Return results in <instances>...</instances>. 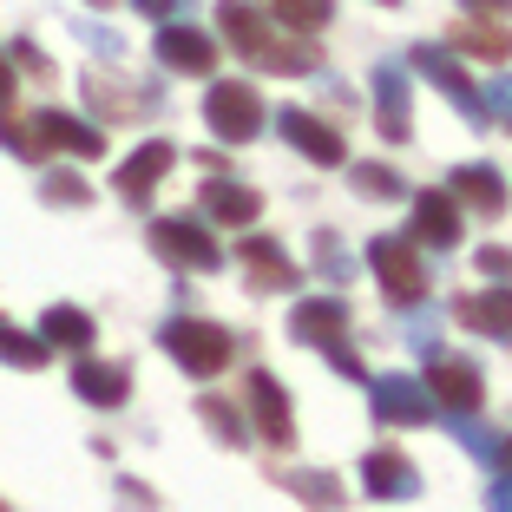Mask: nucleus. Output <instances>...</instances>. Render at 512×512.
Segmentation results:
<instances>
[{
    "mask_svg": "<svg viewBox=\"0 0 512 512\" xmlns=\"http://www.w3.org/2000/svg\"><path fill=\"white\" fill-rule=\"evenodd\" d=\"M197 421L211 427V440H224V447H243L250 440V427H243V414L224 401V394H197Z\"/></svg>",
    "mask_w": 512,
    "mask_h": 512,
    "instance_id": "26",
    "label": "nucleus"
},
{
    "mask_svg": "<svg viewBox=\"0 0 512 512\" xmlns=\"http://www.w3.org/2000/svg\"><path fill=\"white\" fill-rule=\"evenodd\" d=\"M204 217H211V224H256V217H263V191H256V184H243V178H211L204 184Z\"/></svg>",
    "mask_w": 512,
    "mask_h": 512,
    "instance_id": "16",
    "label": "nucleus"
},
{
    "mask_svg": "<svg viewBox=\"0 0 512 512\" xmlns=\"http://www.w3.org/2000/svg\"><path fill=\"white\" fill-rule=\"evenodd\" d=\"M79 40H92V46H99V53H106L112 66L125 60V40H119V33H106V27H92V20H79Z\"/></svg>",
    "mask_w": 512,
    "mask_h": 512,
    "instance_id": "35",
    "label": "nucleus"
},
{
    "mask_svg": "<svg viewBox=\"0 0 512 512\" xmlns=\"http://www.w3.org/2000/svg\"><path fill=\"white\" fill-rule=\"evenodd\" d=\"M506 178H499L493 165H460L453 171V204H467V211H480V217H499L506 211Z\"/></svg>",
    "mask_w": 512,
    "mask_h": 512,
    "instance_id": "21",
    "label": "nucleus"
},
{
    "mask_svg": "<svg viewBox=\"0 0 512 512\" xmlns=\"http://www.w3.org/2000/svg\"><path fill=\"white\" fill-rule=\"evenodd\" d=\"M92 335H99V329H92V316H86V309H73V302H53V309L40 316V342L46 348H73V355H86Z\"/></svg>",
    "mask_w": 512,
    "mask_h": 512,
    "instance_id": "23",
    "label": "nucleus"
},
{
    "mask_svg": "<svg viewBox=\"0 0 512 512\" xmlns=\"http://www.w3.org/2000/svg\"><path fill=\"white\" fill-rule=\"evenodd\" d=\"M289 335H296V342H309V348L348 335V302L342 296H309V302H296V309H289Z\"/></svg>",
    "mask_w": 512,
    "mask_h": 512,
    "instance_id": "18",
    "label": "nucleus"
},
{
    "mask_svg": "<svg viewBox=\"0 0 512 512\" xmlns=\"http://www.w3.org/2000/svg\"><path fill=\"white\" fill-rule=\"evenodd\" d=\"M158 342H165V355L184 368L191 381H211L230 368V355H237V342H230L224 322H204V316H171L165 329H158Z\"/></svg>",
    "mask_w": 512,
    "mask_h": 512,
    "instance_id": "1",
    "label": "nucleus"
},
{
    "mask_svg": "<svg viewBox=\"0 0 512 512\" xmlns=\"http://www.w3.org/2000/svg\"><path fill=\"white\" fill-rule=\"evenodd\" d=\"M407 66H421V79H434L453 106L467 112V125H493V119H486L480 86L467 79V66H460V53H453V46H414V60H407Z\"/></svg>",
    "mask_w": 512,
    "mask_h": 512,
    "instance_id": "5",
    "label": "nucleus"
},
{
    "mask_svg": "<svg viewBox=\"0 0 512 512\" xmlns=\"http://www.w3.org/2000/svg\"><path fill=\"white\" fill-rule=\"evenodd\" d=\"M27 132H33V145H40V158L46 151H73V158H106V132L99 125H86V119H73V112H33L27 119Z\"/></svg>",
    "mask_w": 512,
    "mask_h": 512,
    "instance_id": "11",
    "label": "nucleus"
},
{
    "mask_svg": "<svg viewBox=\"0 0 512 512\" xmlns=\"http://www.w3.org/2000/svg\"><path fill=\"white\" fill-rule=\"evenodd\" d=\"M276 132L289 138V145L309 158V165H348V138L335 132L329 119H316V112H302V106H283L276 112Z\"/></svg>",
    "mask_w": 512,
    "mask_h": 512,
    "instance_id": "10",
    "label": "nucleus"
},
{
    "mask_svg": "<svg viewBox=\"0 0 512 512\" xmlns=\"http://www.w3.org/2000/svg\"><path fill=\"white\" fill-rule=\"evenodd\" d=\"M453 316L467 322L473 335H493V342H512V289H486V296H460Z\"/></svg>",
    "mask_w": 512,
    "mask_h": 512,
    "instance_id": "22",
    "label": "nucleus"
},
{
    "mask_svg": "<svg viewBox=\"0 0 512 512\" xmlns=\"http://www.w3.org/2000/svg\"><path fill=\"white\" fill-rule=\"evenodd\" d=\"M414 243H434V250L460 243V204H453V191H414Z\"/></svg>",
    "mask_w": 512,
    "mask_h": 512,
    "instance_id": "19",
    "label": "nucleus"
},
{
    "mask_svg": "<svg viewBox=\"0 0 512 512\" xmlns=\"http://www.w3.org/2000/svg\"><path fill=\"white\" fill-rule=\"evenodd\" d=\"M368 270H375L381 296L401 302V309H414L427 296V263H421V243L414 237H375L368 243Z\"/></svg>",
    "mask_w": 512,
    "mask_h": 512,
    "instance_id": "2",
    "label": "nucleus"
},
{
    "mask_svg": "<svg viewBox=\"0 0 512 512\" xmlns=\"http://www.w3.org/2000/svg\"><path fill=\"white\" fill-rule=\"evenodd\" d=\"M151 250L178 270H217L224 263V243L211 237L204 217H151Z\"/></svg>",
    "mask_w": 512,
    "mask_h": 512,
    "instance_id": "3",
    "label": "nucleus"
},
{
    "mask_svg": "<svg viewBox=\"0 0 512 512\" xmlns=\"http://www.w3.org/2000/svg\"><path fill=\"white\" fill-rule=\"evenodd\" d=\"M250 414H256V434L270 440L276 453H289L296 447V407H289V394H283V381L270 375V368H256L250 375Z\"/></svg>",
    "mask_w": 512,
    "mask_h": 512,
    "instance_id": "9",
    "label": "nucleus"
},
{
    "mask_svg": "<svg viewBox=\"0 0 512 512\" xmlns=\"http://www.w3.org/2000/svg\"><path fill=\"white\" fill-rule=\"evenodd\" d=\"M486 506H493V512H512V467L493 473V486H486Z\"/></svg>",
    "mask_w": 512,
    "mask_h": 512,
    "instance_id": "39",
    "label": "nucleus"
},
{
    "mask_svg": "<svg viewBox=\"0 0 512 512\" xmlns=\"http://www.w3.org/2000/svg\"><path fill=\"white\" fill-rule=\"evenodd\" d=\"M427 394H434V414H473V407L486 401V381L473 362H434V375L421 381Z\"/></svg>",
    "mask_w": 512,
    "mask_h": 512,
    "instance_id": "13",
    "label": "nucleus"
},
{
    "mask_svg": "<svg viewBox=\"0 0 512 512\" xmlns=\"http://www.w3.org/2000/svg\"><path fill=\"white\" fill-rule=\"evenodd\" d=\"M322 355H329L335 368H342L348 381H368V368H362V355H355V348H348V335H335V342H322Z\"/></svg>",
    "mask_w": 512,
    "mask_h": 512,
    "instance_id": "34",
    "label": "nucleus"
},
{
    "mask_svg": "<svg viewBox=\"0 0 512 512\" xmlns=\"http://www.w3.org/2000/svg\"><path fill=\"white\" fill-rule=\"evenodd\" d=\"M362 486L375 499H414V493H421V467H414L401 447H375L362 460Z\"/></svg>",
    "mask_w": 512,
    "mask_h": 512,
    "instance_id": "14",
    "label": "nucleus"
},
{
    "mask_svg": "<svg viewBox=\"0 0 512 512\" xmlns=\"http://www.w3.org/2000/svg\"><path fill=\"white\" fill-rule=\"evenodd\" d=\"M270 14L289 33H322L335 20V0H270Z\"/></svg>",
    "mask_w": 512,
    "mask_h": 512,
    "instance_id": "27",
    "label": "nucleus"
},
{
    "mask_svg": "<svg viewBox=\"0 0 512 512\" xmlns=\"http://www.w3.org/2000/svg\"><path fill=\"white\" fill-rule=\"evenodd\" d=\"M0 112H14V60L0 53Z\"/></svg>",
    "mask_w": 512,
    "mask_h": 512,
    "instance_id": "42",
    "label": "nucleus"
},
{
    "mask_svg": "<svg viewBox=\"0 0 512 512\" xmlns=\"http://www.w3.org/2000/svg\"><path fill=\"white\" fill-rule=\"evenodd\" d=\"M46 355H53V348H46L40 335H20V329H7V322H0V362H14V368H46Z\"/></svg>",
    "mask_w": 512,
    "mask_h": 512,
    "instance_id": "29",
    "label": "nucleus"
},
{
    "mask_svg": "<svg viewBox=\"0 0 512 512\" xmlns=\"http://www.w3.org/2000/svg\"><path fill=\"white\" fill-rule=\"evenodd\" d=\"M480 99H486V119H506L512 125V79H493Z\"/></svg>",
    "mask_w": 512,
    "mask_h": 512,
    "instance_id": "36",
    "label": "nucleus"
},
{
    "mask_svg": "<svg viewBox=\"0 0 512 512\" xmlns=\"http://www.w3.org/2000/svg\"><path fill=\"white\" fill-rule=\"evenodd\" d=\"M375 132L388 138V145H407V138H414V92H407L401 60L375 66Z\"/></svg>",
    "mask_w": 512,
    "mask_h": 512,
    "instance_id": "7",
    "label": "nucleus"
},
{
    "mask_svg": "<svg viewBox=\"0 0 512 512\" xmlns=\"http://www.w3.org/2000/svg\"><path fill=\"white\" fill-rule=\"evenodd\" d=\"M316 270L335 276V283L348 276V250H342V237H329V230H316Z\"/></svg>",
    "mask_w": 512,
    "mask_h": 512,
    "instance_id": "33",
    "label": "nucleus"
},
{
    "mask_svg": "<svg viewBox=\"0 0 512 512\" xmlns=\"http://www.w3.org/2000/svg\"><path fill=\"white\" fill-rule=\"evenodd\" d=\"M119 499H125L132 512H151V506H158V499L145 493V480H119Z\"/></svg>",
    "mask_w": 512,
    "mask_h": 512,
    "instance_id": "40",
    "label": "nucleus"
},
{
    "mask_svg": "<svg viewBox=\"0 0 512 512\" xmlns=\"http://www.w3.org/2000/svg\"><path fill=\"white\" fill-rule=\"evenodd\" d=\"M204 119H211V132L224 138V145H250L256 132H263V99H256V86H243V79H224V86L204 92Z\"/></svg>",
    "mask_w": 512,
    "mask_h": 512,
    "instance_id": "4",
    "label": "nucleus"
},
{
    "mask_svg": "<svg viewBox=\"0 0 512 512\" xmlns=\"http://www.w3.org/2000/svg\"><path fill=\"white\" fill-rule=\"evenodd\" d=\"M283 486L302 499V506H316V512H342V480L335 473H316V467H296V473H283Z\"/></svg>",
    "mask_w": 512,
    "mask_h": 512,
    "instance_id": "25",
    "label": "nucleus"
},
{
    "mask_svg": "<svg viewBox=\"0 0 512 512\" xmlns=\"http://www.w3.org/2000/svg\"><path fill=\"white\" fill-rule=\"evenodd\" d=\"M381 7H401V0H381Z\"/></svg>",
    "mask_w": 512,
    "mask_h": 512,
    "instance_id": "46",
    "label": "nucleus"
},
{
    "mask_svg": "<svg viewBox=\"0 0 512 512\" xmlns=\"http://www.w3.org/2000/svg\"><path fill=\"white\" fill-rule=\"evenodd\" d=\"M499 460H512V440H506V447H499Z\"/></svg>",
    "mask_w": 512,
    "mask_h": 512,
    "instance_id": "44",
    "label": "nucleus"
},
{
    "mask_svg": "<svg viewBox=\"0 0 512 512\" xmlns=\"http://www.w3.org/2000/svg\"><path fill=\"white\" fill-rule=\"evenodd\" d=\"M178 165V145L171 138H151V145H138L132 158L119 165V178H112V191L132 204V211H151V191H158V178Z\"/></svg>",
    "mask_w": 512,
    "mask_h": 512,
    "instance_id": "8",
    "label": "nucleus"
},
{
    "mask_svg": "<svg viewBox=\"0 0 512 512\" xmlns=\"http://www.w3.org/2000/svg\"><path fill=\"white\" fill-rule=\"evenodd\" d=\"M368 401H375L381 427H427L434 421V394L414 375H368Z\"/></svg>",
    "mask_w": 512,
    "mask_h": 512,
    "instance_id": "6",
    "label": "nucleus"
},
{
    "mask_svg": "<svg viewBox=\"0 0 512 512\" xmlns=\"http://www.w3.org/2000/svg\"><path fill=\"white\" fill-rule=\"evenodd\" d=\"M86 7H112V0H86Z\"/></svg>",
    "mask_w": 512,
    "mask_h": 512,
    "instance_id": "45",
    "label": "nucleus"
},
{
    "mask_svg": "<svg viewBox=\"0 0 512 512\" xmlns=\"http://www.w3.org/2000/svg\"><path fill=\"white\" fill-rule=\"evenodd\" d=\"M453 53H473V60H486V66H506L512 40L493 27V20H460V27H453Z\"/></svg>",
    "mask_w": 512,
    "mask_h": 512,
    "instance_id": "24",
    "label": "nucleus"
},
{
    "mask_svg": "<svg viewBox=\"0 0 512 512\" xmlns=\"http://www.w3.org/2000/svg\"><path fill=\"white\" fill-rule=\"evenodd\" d=\"M217 27H224V46L230 53H243V60H270V46H276V33H270V20L256 14V7H243V0H224L217 7Z\"/></svg>",
    "mask_w": 512,
    "mask_h": 512,
    "instance_id": "15",
    "label": "nucleus"
},
{
    "mask_svg": "<svg viewBox=\"0 0 512 512\" xmlns=\"http://www.w3.org/2000/svg\"><path fill=\"white\" fill-rule=\"evenodd\" d=\"M237 263L250 270V289H263V296H270V289H296L302 283V270L289 263L283 250H276L270 237H243L237 243Z\"/></svg>",
    "mask_w": 512,
    "mask_h": 512,
    "instance_id": "17",
    "label": "nucleus"
},
{
    "mask_svg": "<svg viewBox=\"0 0 512 512\" xmlns=\"http://www.w3.org/2000/svg\"><path fill=\"white\" fill-rule=\"evenodd\" d=\"M7 60H20V66H27L33 79H53V66H46V53H40L33 40H14V53H7Z\"/></svg>",
    "mask_w": 512,
    "mask_h": 512,
    "instance_id": "37",
    "label": "nucleus"
},
{
    "mask_svg": "<svg viewBox=\"0 0 512 512\" xmlns=\"http://www.w3.org/2000/svg\"><path fill=\"white\" fill-rule=\"evenodd\" d=\"M348 184H355L362 197H381V204H394V197H407L401 171H388V165H348Z\"/></svg>",
    "mask_w": 512,
    "mask_h": 512,
    "instance_id": "28",
    "label": "nucleus"
},
{
    "mask_svg": "<svg viewBox=\"0 0 512 512\" xmlns=\"http://www.w3.org/2000/svg\"><path fill=\"white\" fill-rule=\"evenodd\" d=\"M0 512H14V506H7V499H0Z\"/></svg>",
    "mask_w": 512,
    "mask_h": 512,
    "instance_id": "47",
    "label": "nucleus"
},
{
    "mask_svg": "<svg viewBox=\"0 0 512 512\" xmlns=\"http://www.w3.org/2000/svg\"><path fill=\"white\" fill-rule=\"evenodd\" d=\"M158 60H165L171 73L204 79L217 66V40H211V33H197V27H184V20H158Z\"/></svg>",
    "mask_w": 512,
    "mask_h": 512,
    "instance_id": "12",
    "label": "nucleus"
},
{
    "mask_svg": "<svg viewBox=\"0 0 512 512\" xmlns=\"http://www.w3.org/2000/svg\"><path fill=\"white\" fill-rule=\"evenodd\" d=\"M506 0H467V14H499Z\"/></svg>",
    "mask_w": 512,
    "mask_h": 512,
    "instance_id": "43",
    "label": "nucleus"
},
{
    "mask_svg": "<svg viewBox=\"0 0 512 512\" xmlns=\"http://www.w3.org/2000/svg\"><path fill=\"white\" fill-rule=\"evenodd\" d=\"M132 14H151V20H171V14H184V0H132Z\"/></svg>",
    "mask_w": 512,
    "mask_h": 512,
    "instance_id": "41",
    "label": "nucleus"
},
{
    "mask_svg": "<svg viewBox=\"0 0 512 512\" xmlns=\"http://www.w3.org/2000/svg\"><path fill=\"white\" fill-rule=\"evenodd\" d=\"M40 197H46V204H92L86 178H73V171H46V178H40Z\"/></svg>",
    "mask_w": 512,
    "mask_h": 512,
    "instance_id": "32",
    "label": "nucleus"
},
{
    "mask_svg": "<svg viewBox=\"0 0 512 512\" xmlns=\"http://www.w3.org/2000/svg\"><path fill=\"white\" fill-rule=\"evenodd\" d=\"M473 270H480V276H512V250H499V243H486V250L473 256Z\"/></svg>",
    "mask_w": 512,
    "mask_h": 512,
    "instance_id": "38",
    "label": "nucleus"
},
{
    "mask_svg": "<svg viewBox=\"0 0 512 512\" xmlns=\"http://www.w3.org/2000/svg\"><path fill=\"white\" fill-rule=\"evenodd\" d=\"M263 66H270V73H316L322 60H316V46H309V40H276Z\"/></svg>",
    "mask_w": 512,
    "mask_h": 512,
    "instance_id": "30",
    "label": "nucleus"
},
{
    "mask_svg": "<svg viewBox=\"0 0 512 512\" xmlns=\"http://www.w3.org/2000/svg\"><path fill=\"white\" fill-rule=\"evenodd\" d=\"M73 394L86 407H125L132 375H125L119 362H92V355H79V362H73Z\"/></svg>",
    "mask_w": 512,
    "mask_h": 512,
    "instance_id": "20",
    "label": "nucleus"
},
{
    "mask_svg": "<svg viewBox=\"0 0 512 512\" xmlns=\"http://www.w3.org/2000/svg\"><path fill=\"white\" fill-rule=\"evenodd\" d=\"M447 427H453V440H460V447H467L473 460H499V440L486 434V427L473 421V414H447Z\"/></svg>",
    "mask_w": 512,
    "mask_h": 512,
    "instance_id": "31",
    "label": "nucleus"
}]
</instances>
